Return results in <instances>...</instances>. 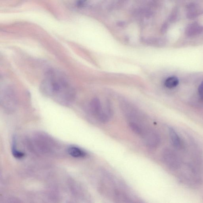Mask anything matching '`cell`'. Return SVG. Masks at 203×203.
Instances as JSON below:
<instances>
[{"label": "cell", "mask_w": 203, "mask_h": 203, "mask_svg": "<svg viewBox=\"0 0 203 203\" xmlns=\"http://www.w3.org/2000/svg\"><path fill=\"white\" fill-rule=\"evenodd\" d=\"M40 91L45 96L62 106L72 104L75 99V90L68 79L57 70L46 71L40 86Z\"/></svg>", "instance_id": "cell-1"}, {"label": "cell", "mask_w": 203, "mask_h": 203, "mask_svg": "<svg viewBox=\"0 0 203 203\" xmlns=\"http://www.w3.org/2000/svg\"><path fill=\"white\" fill-rule=\"evenodd\" d=\"M102 189L119 202H132L133 200L123 184L118 183L112 175L103 172L101 182Z\"/></svg>", "instance_id": "cell-2"}, {"label": "cell", "mask_w": 203, "mask_h": 203, "mask_svg": "<svg viewBox=\"0 0 203 203\" xmlns=\"http://www.w3.org/2000/svg\"><path fill=\"white\" fill-rule=\"evenodd\" d=\"M89 108L91 112L102 123L108 122L112 115L110 106L107 105L104 109L100 100L98 98H94L91 100L89 103Z\"/></svg>", "instance_id": "cell-3"}, {"label": "cell", "mask_w": 203, "mask_h": 203, "mask_svg": "<svg viewBox=\"0 0 203 203\" xmlns=\"http://www.w3.org/2000/svg\"><path fill=\"white\" fill-rule=\"evenodd\" d=\"M1 106L8 110L13 109L17 105V100L14 90L11 86H3L0 92Z\"/></svg>", "instance_id": "cell-4"}, {"label": "cell", "mask_w": 203, "mask_h": 203, "mask_svg": "<svg viewBox=\"0 0 203 203\" xmlns=\"http://www.w3.org/2000/svg\"><path fill=\"white\" fill-rule=\"evenodd\" d=\"M164 163L170 169L175 170L180 164L179 159L174 152L170 149H164L162 152Z\"/></svg>", "instance_id": "cell-5"}, {"label": "cell", "mask_w": 203, "mask_h": 203, "mask_svg": "<svg viewBox=\"0 0 203 203\" xmlns=\"http://www.w3.org/2000/svg\"><path fill=\"white\" fill-rule=\"evenodd\" d=\"M169 131L171 143L177 149H181L183 144L178 134L172 128H170Z\"/></svg>", "instance_id": "cell-6"}, {"label": "cell", "mask_w": 203, "mask_h": 203, "mask_svg": "<svg viewBox=\"0 0 203 203\" xmlns=\"http://www.w3.org/2000/svg\"><path fill=\"white\" fill-rule=\"evenodd\" d=\"M68 153L70 156L76 158H81L86 156L85 151L75 146H71L68 148Z\"/></svg>", "instance_id": "cell-7"}, {"label": "cell", "mask_w": 203, "mask_h": 203, "mask_svg": "<svg viewBox=\"0 0 203 203\" xmlns=\"http://www.w3.org/2000/svg\"><path fill=\"white\" fill-rule=\"evenodd\" d=\"M144 41L147 45L153 46H163L165 44V40L160 38H148L144 39Z\"/></svg>", "instance_id": "cell-8"}, {"label": "cell", "mask_w": 203, "mask_h": 203, "mask_svg": "<svg viewBox=\"0 0 203 203\" xmlns=\"http://www.w3.org/2000/svg\"><path fill=\"white\" fill-rule=\"evenodd\" d=\"M179 83V80L177 77L173 76L169 77L165 80L164 85L168 88H173L176 87Z\"/></svg>", "instance_id": "cell-9"}, {"label": "cell", "mask_w": 203, "mask_h": 203, "mask_svg": "<svg viewBox=\"0 0 203 203\" xmlns=\"http://www.w3.org/2000/svg\"><path fill=\"white\" fill-rule=\"evenodd\" d=\"M194 25H191L186 29V34L188 36H193L199 34L202 31V28L200 27H196Z\"/></svg>", "instance_id": "cell-10"}, {"label": "cell", "mask_w": 203, "mask_h": 203, "mask_svg": "<svg viewBox=\"0 0 203 203\" xmlns=\"http://www.w3.org/2000/svg\"><path fill=\"white\" fill-rule=\"evenodd\" d=\"M12 152V154L16 158H21L24 157V153L20 152L16 150L14 144L13 145Z\"/></svg>", "instance_id": "cell-11"}, {"label": "cell", "mask_w": 203, "mask_h": 203, "mask_svg": "<svg viewBox=\"0 0 203 203\" xmlns=\"http://www.w3.org/2000/svg\"><path fill=\"white\" fill-rule=\"evenodd\" d=\"M198 93L201 99L203 100V81L198 87Z\"/></svg>", "instance_id": "cell-12"}, {"label": "cell", "mask_w": 203, "mask_h": 203, "mask_svg": "<svg viewBox=\"0 0 203 203\" xmlns=\"http://www.w3.org/2000/svg\"><path fill=\"white\" fill-rule=\"evenodd\" d=\"M167 28V25L166 24H164L162 26V29H161V32L163 33H165V31H166Z\"/></svg>", "instance_id": "cell-13"}, {"label": "cell", "mask_w": 203, "mask_h": 203, "mask_svg": "<svg viewBox=\"0 0 203 203\" xmlns=\"http://www.w3.org/2000/svg\"><path fill=\"white\" fill-rule=\"evenodd\" d=\"M87 0H78V6H81L83 5L84 3L87 1Z\"/></svg>", "instance_id": "cell-14"}, {"label": "cell", "mask_w": 203, "mask_h": 203, "mask_svg": "<svg viewBox=\"0 0 203 203\" xmlns=\"http://www.w3.org/2000/svg\"><path fill=\"white\" fill-rule=\"evenodd\" d=\"M117 25L120 26H123L125 25V22H118Z\"/></svg>", "instance_id": "cell-15"}]
</instances>
